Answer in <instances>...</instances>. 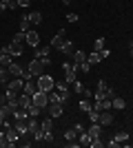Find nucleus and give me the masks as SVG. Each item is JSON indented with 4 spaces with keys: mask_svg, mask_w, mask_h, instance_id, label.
<instances>
[{
    "mask_svg": "<svg viewBox=\"0 0 133 148\" xmlns=\"http://www.w3.org/2000/svg\"><path fill=\"white\" fill-rule=\"evenodd\" d=\"M38 88H40V91H44V93H51L53 88H56V82H53V77L42 73V75L38 77Z\"/></svg>",
    "mask_w": 133,
    "mask_h": 148,
    "instance_id": "1",
    "label": "nucleus"
},
{
    "mask_svg": "<svg viewBox=\"0 0 133 148\" xmlns=\"http://www.w3.org/2000/svg\"><path fill=\"white\" fill-rule=\"evenodd\" d=\"M33 104H36V106H40V108H47V104H49V93H44V91H40V88H38V91H36V93H33Z\"/></svg>",
    "mask_w": 133,
    "mask_h": 148,
    "instance_id": "2",
    "label": "nucleus"
},
{
    "mask_svg": "<svg viewBox=\"0 0 133 148\" xmlns=\"http://www.w3.org/2000/svg\"><path fill=\"white\" fill-rule=\"evenodd\" d=\"M25 42L29 44L31 49H38V47H40V33H38V31H33V29H29V31H27Z\"/></svg>",
    "mask_w": 133,
    "mask_h": 148,
    "instance_id": "3",
    "label": "nucleus"
},
{
    "mask_svg": "<svg viewBox=\"0 0 133 148\" xmlns=\"http://www.w3.org/2000/svg\"><path fill=\"white\" fill-rule=\"evenodd\" d=\"M29 71H31V75L33 77H40L42 75V69H44V64H42V60H38V58H33L31 62H29Z\"/></svg>",
    "mask_w": 133,
    "mask_h": 148,
    "instance_id": "4",
    "label": "nucleus"
},
{
    "mask_svg": "<svg viewBox=\"0 0 133 148\" xmlns=\"http://www.w3.org/2000/svg\"><path fill=\"white\" fill-rule=\"evenodd\" d=\"M64 40H67V31L64 29H60L53 36V40H51V49H62V44H64Z\"/></svg>",
    "mask_w": 133,
    "mask_h": 148,
    "instance_id": "5",
    "label": "nucleus"
},
{
    "mask_svg": "<svg viewBox=\"0 0 133 148\" xmlns=\"http://www.w3.org/2000/svg\"><path fill=\"white\" fill-rule=\"evenodd\" d=\"M47 113H49L51 117H60L62 115V104L60 102H49L47 104Z\"/></svg>",
    "mask_w": 133,
    "mask_h": 148,
    "instance_id": "6",
    "label": "nucleus"
},
{
    "mask_svg": "<svg viewBox=\"0 0 133 148\" xmlns=\"http://www.w3.org/2000/svg\"><path fill=\"white\" fill-rule=\"evenodd\" d=\"M5 133H7V142H9V148H13V146H16V142H18V137H20V133L16 130V126H11V128H5Z\"/></svg>",
    "mask_w": 133,
    "mask_h": 148,
    "instance_id": "7",
    "label": "nucleus"
},
{
    "mask_svg": "<svg viewBox=\"0 0 133 148\" xmlns=\"http://www.w3.org/2000/svg\"><path fill=\"white\" fill-rule=\"evenodd\" d=\"M22 86H25V80H22V77H13V82H9V84H7V88H9V91H13V93L22 91Z\"/></svg>",
    "mask_w": 133,
    "mask_h": 148,
    "instance_id": "8",
    "label": "nucleus"
},
{
    "mask_svg": "<svg viewBox=\"0 0 133 148\" xmlns=\"http://www.w3.org/2000/svg\"><path fill=\"white\" fill-rule=\"evenodd\" d=\"M56 91L60 93V97H62V104H64V102H69V91H67V82H58V84H56Z\"/></svg>",
    "mask_w": 133,
    "mask_h": 148,
    "instance_id": "9",
    "label": "nucleus"
},
{
    "mask_svg": "<svg viewBox=\"0 0 133 148\" xmlns=\"http://www.w3.org/2000/svg\"><path fill=\"white\" fill-rule=\"evenodd\" d=\"M7 53H9V56H16V58H18V56H22V44H18V42H11V44H9V47H7Z\"/></svg>",
    "mask_w": 133,
    "mask_h": 148,
    "instance_id": "10",
    "label": "nucleus"
},
{
    "mask_svg": "<svg viewBox=\"0 0 133 148\" xmlns=\"http://www.w3.org/2000/svg\"><path fill=\"white\" fill-rule=\"evenodd\" d=\"M7 69H9V73H11L13 77H22V73H25V69L20 66V64H16V62H11Z\"/></svg>",
    "mask_w": 133,
    "mask_h": 148,
    "instance_id": "11",
    "label": "nucleus"
},
{
    "mask_svg": "<svg viewBox=\"0 0 133 148\" xmlns=\"http://www.w3.org/2000/svg\"><path fill=\"white\" fill-rule=\"evenodd\" d=\"M11 115H13V119H16V122H20V119H29V111H27V108H22V106H20V108H16Z\"/></svg>",
    "mask_w": 133,
    "mask_h": 148,
    "instance_id": "12",
    "label": "nucleus"
},
{
    "mask_svg": "<svg viewBox=\"0 0 133 148\" xmlns=\"http://www.w3.org/2000/svg\"><path fill=\"white\" fill-rule=\"evenodd\" d=\"M87 133H89L91 137H93V139H95V137H100V135H102L100 122H91V126H89V130H87Z\"/></svg>",
    "mask_w": 133,
    "mask_h": 148,
    "instance_id": "13",
    "label": "nucleus"
},
{
    "mask_svg": "<svg viewBox=\"0 0 133 148\" xmlns=\"http://www.w3.org/2000/svg\"><path fill=\"white\" fill-rule=\"evenodd\" d=\"M98 122L102 124V126H109V124H113V115H111V111H102L100 113V119Z\"/></svg>",
    "mask_w": 133,
    "mask_h": 148,
    "instance_id": "14",
    "label": "nucleus"
},
{
    "mask_svg": "<svg viewBox=\"0 0 133 148\" xmlns=\"http://www.w3.org/2000/svg\"><path fill=\"white\" fill-rule=\"evenodd\" d=\"M38 91V84H33L31 80H25V86H22V93H27V95H31L33 97V93Z\"/></svg>",
    "mask_w": 133,
    "mask_h": 148,
    "instance_id": "15",
    "label": "nucleus"
},
{
    "mask_svg": "<svg viewBox=\"0 0 133 148\" xmlns=\"http://www.w3.org/2000/svg\"><path fill=\"white\" fill-rule=\"evenodd\" d=\"M18 104L22 106V108H27V111H29V106L33 104V99H31V95H27V93H22V95H20V97H18Z\"/></svg>",
    "mask_w": 133,
    "mask_h": 148,
    "instance_id": "16",
    "label": "nucleus"
},
{
    "mask_svg": "<svg viewBox=\"0 0 133 148\" xmlns=\"http://www.w3.org/2000/svg\"><path fill=\"white\" fill-rule=\"evenodd\" d=\"M62 53H67V56H73V53H76V44L71 42V40H64V44H62Z\"/></svg>",
    "mask_w": 133,
    "mask_h": 148,
    "instance_id": "17",
    "label": "nucleus"
},
{
    "mask_svg": "<svg viewBox=\"0 0 133 148\" xmlns=\"http://www.w3.org/2000/svg\"><path fill=\"white\" fill-rule=\"evenodd\" d=\"M40 128H42L44 133H49V130H53V117H51V115H49V117H44L42 122H40Z\"/></svg>",
    "mask_w": 133,
    "mask_h": 148,
    "instance_id": "18",
    "label": "nucleus"
},
{
    "mask_svg": "<svg viewBox=\"0 0 133 148\" xmlns=\"http://www.w3.org/2000/svg\"><path fill=\"white\" fill-rule=\"evenodd\" d=\"M91 139H93V137L89 135V133H80V135H78V142H80V146H91Z\"/></svg>",
    "mask_w": 133,
    "mask_h": 148,
    "instance_id": "19",
    "label": "nucleus"
},
{
    "mask_svg": "<svg viewBox=\"0 0 133 148\" xmlns=\"http://www.w3.org/2000/svg\"><path fill=\"white\" fill-rule=\"evenodd\" d=\"M87 62L93 66V64H98V62H102V56H100V51H93V53H89L87 56Z\"/></svg>",
    "mask_w": 133,
    "mask_h": 148,
    "instance_id": "20",
    "label": "nucleus"
},
{
    "mask_svg": "<svg viewBox=\"0 0 133 148\" xmlns=\"http://www.w3.org/2000/svg\"><path fill=\"white\" fill-rule=\"evenodd\" d=\"M111 102H113V108H115V111H124V108H127V102H124L122 97H118V95H115Z\"/></svg>",
    "mask_w": 133,
    "mask_h": 148,
    "instance_id": "21",
    "label": "nucleus"
},
{
    "mask_svg": "<svg viewBox=\"0 0 133 148\" xmlns=\"http://www.w3.org/2000/svg\"><path fill=\"white\" fill-rule=\"evenodd\" d=\"M27 18H29V22H31V25H40V22H42V13H40V11H31Z\"/></svg>",
    "mask_w": 133,
    "mask_h": 148,
    "instance_id": "22",
    "label": "nucleus"
},
{
    "mask_svg": "<svg viewBox=\"0 0 133 148\" xmlns=\"http://www.w3.org/2000/svg\"><path fill=\"white\" fill-rule=\"evenodd\" d=\"M27 128H29V133H36V130L40 128V122L36 117H29L27 119Z\"/></svg>",
    "mask_w": 133,
    "mask_h": 148,
    "instance_id": "23",
    "label": "nucleus"
},
{
    "mask_svg": "<svg viewBox=\"0 0 133 148\" xmlns=\"http://www.w3.org/2000/svg\"><path fill=\"white\" fill-rule=\"evenodd\" d=\"M82 62H87V53L76 49V53H73V64H82Z\"/></svg>",
    "mask_w": 133,
    "mask_h": 148,
    "instance_id": "24",
    "label": "nucleus"
},
{
    "mask_svg": "<svg viewBox=\"0 0 133 148\" xmlns=\"http://www.w3.org/2000/svg\"><path fill=\"white\" fill-rule=\"evenodd\" d=\"M9 69L7 66H2V64H0V82H2V84H9Z\"/></svg>",
    "mask_w": 133,
    "mask_h": 148,
    "instance_id": "25",
    "label": "nucleus"
},
{
    "mask_svg": "<svg viewBox=\"0 0 133 148\" xmlns=\"http://www.w3.org/2000/svg\"><path fill=\"white\" fill-rule=\"evenodd\" d=\"M13 126H16V130H18L20 135H25V133H29V128H27V119H20V122H16Z\"/></svg>",
    "mask_w": 133,
    "mask_h": 148,
    "instance_id": "26",
    "label": "nucleus"
},
{
    "mask_svg": "<svg viewBox=\"0 0 133 148\" xmlns=\"http://www.w3.org/2000/svg\"><path fill=\"white\" fill-rule=\"evenodd\" d=\"M78 106H80V111H82V113H89L91 108H93V104H91V102H89L87 97H82V99H80V104H78Z\"/></svg>",
    "mask_w": 133,
    "mask_h": 148,
    "instance_id": "27",
    "label": "nucleus"
},
{
    "mask_svg": "<svg viewBox=\"0 0 133 148\" xmlns=\"http://www.w3.org/2000/svg\"><path fill=\"white\" fill-rule=\"evenodd\" d=\"M9 115H11V111H9V106H0V126H2V124H5V119L9 117Z\"/></svg>",
    "mask_w": 133,
    "mask_h": 148,
    "instance_id": "28",
    "label": "nucleus"
},
{
    "mask_svg": "<svg viewBox=\"0 0 133 148\" xmlns=\"http://www.w3.org/2000/svg\"><path fill=\"white\" fill-rule=\"evenodd\" d=\"M29 29H31V22H29V18H27V16H22V18H20V31H22V33H27Z\"/></svg>",
    "mask_w": 133,
    "mask_h": 148,
    "instance_id": "29",
    "label": "nucleus"
},
{
    "mask_svg": "<svg viewBox=\"0 0 133 148\" xmlns=\"http://www.w3.org/2000/svg\"><path fill=\"white\" fill-rule=\"evenodd\" d=\"M113 139H115V142H127V139H129V133H127V130H120V133H115V135H113Z\"/></svg>",
    "mask_w": 133,
    "mask_h": 148,
    "instance_id": "30",
    "label": "nucleus"
},
{
    "mask_svg": "<svg viewBox=\"0 0 133 148\" xmlns=\"http://www.w3.org/2000/svg\"><path fill=\"white\" fill-rule=\"evenodd\" d=\"M42 111H44V108H40V106L31 104V106H29V117H38V115H40Z\"/></svg>",
    "mask_w": 133,
    "mask_h": 148,
    "instance_id": "31",
    "label": "nucleus"
},
{
    "mask_svg": "<svg viewBox=\"0 0 133 148\" xmlns=\"http://www.w3.org/2000/svg\"><path fill=\"white\" fill-rule=\"evenodd\" d=\"M49 56V47L47 49H36V53H33V58H38V60H42V58Z\"/></svg>",
    "mask_w": 133,
    "mask_h": 148,
    "instance_id": "32",
    "label": "nucleus"
},
{
    "mask_svg": "<svg viewBox=\"0 0 133 148\" xmlns=\"http://www.w3.org/2000/svg\"><path fill=\"white\" fill-rule=\"evenodd\" d=\"M76 137H78L76 128H69V130H64V139H67V142H71V139H76Z\"/></svg>",
    "mask_w": 133,
    "mask_h": 148,
    "instance_id": "33",
    "label": "nucleus"
},
{
    "mask_svg": "<svg viewBox=\"0 0 133 148\" xmlns=\"http://www.w3.org/2000/svg\"><path fill=\"white\" fill-rule=\"evenodd\" d=\"M25 38H27V33H22V31H18V33L13 36V42H18V44H25Z\"/></svg>",
    "mask_w": 133,
    "mask_h": 148,
    "instance_id": "34",
    "label": "nucleus"
},
{
    "mask_svg": "<svg viewBox=\"0 0 133 148\" xmlns=\"http://www.w3.org/2000/svg\"><path fill=\"white\" fill-rule=\"evenodd\" d=\"M102 49H104V38H98L93 42V51H102Z\"/></svg>",
    "mask_w": 133,
    "mask_h": 148,
    "instance_id": "35",
    "label": "nucleus"
},
{
    "mask_svg": "<svg viewBox=\"0 0 133 148\" xmlns=\"http://www.w3.org/2000/svg\"><path fill=\"white\" fill-rule=\"evenodd\" d=\"M87 115H89V119H91V122H98V119H100V113L95 111V108H91V111H89Z\"/></svg>",
    "mask_w": 133,
    "mask_h": 148,
    "instance_id": "36",
    "label": "nucleus"
},
{
    "mask_svg": "<svg viewBox=\"0 0 133 148\" xmlns=\"http://www.w3.org/2000/svg\"><path fill=\"white\" fill-rule=\"evenodd\" d=\"M102 146H104L102 137H95V139H91V148H102Z\"/></svg>",
    "mask_w": 133,
    "mask_h": 148,
    "instance_id": "37",
    "label": "nucleus"
},
{
    "mask_svg": "<svg viewBox=\"0 0 133 148\" xmlns=\"http://www.w3.org/2000/svg\"><path fill=\"white\" fill-rule=\"evenodd\" d=\"M73 91H76V93H80V95H82V91H84V84H82V82H73Z\"/></svg>",
    "mask_w": 133,
    "mask_h": 148,
    "instance_id": "38",
    "label": "nucleus"
},
{
    "mask_svg": "<svg viewBox=\"0 0 133 148\" xmlns=\"http://www.w3.org/2000/svg\"><path fill=\"white\" fill-rule=\"evenodd\" d=\"M5 146H9V142H7V133L0 130V148H5Z\"/></svg>",
    "mask_w": 133,
    "mask_h": 148,
    "instance_id": "39",
    "label": "nucleus"
},
{
    "mask_svg": "<svg viewBox=\"0 0 133 148\" xmlns=\"http://www.w3.org/2000/svg\"><path fill=\"white\" fill-rule=\"evenodd\" d=\"M11 62H13V58L9 56V53H7V56L2 58V60H0V64H2V66H9V64H11Z\"/></svg>",
    "mask_w": 133,
    "mask_h": 148,
    "instance_id": "40",
    "label": "nucleus"
},
{
    "mask_svg": "<svg viewBox=\"0 0 133 148\" xmlns=\"http://www.w3.org/2000/svg\"><path fill=\"white\" fill-rule=\"evenodd\" d=\"M78 20H80L78 13H67V22H78Z\"/></svg>",
    "mask_w": 133,
    "mask_h": 148,
    "instance_id": "41",
    "label": "nucleus"
},
{
    "mask_svg": "<svg viewBox=\"0 0 133 148\" xmlns=\"http://www.w3.org/2000/svg\"><path fill=\"white\" fill-rule=\"evenodd\" d=\"M80 71L89 73V71H91V64H89V62H82V64H80Z\"/></svg>",
    "mask_w": 133,
    "mask_h": 148,
    "instance_id": "42",
    "label": "nucleus"
},
{
    "mask_svg": "<svg viewBox=\"0 0 133 148\" xmlns=\"http://www.w3.org/2000/svg\"><path fill=\"white\" fill-rule=\"evenodd\" d=\"M44 142H53V133H51V130H49V133H44Z\"/></svg>",
    "mask_w": 133,
    "mask_h": 148,
    "instance_id": "43",
    "label": "nucleus"
},
{
    "mask_svg": "<svg viewBox=\"0 0 133 148\" xmlns=\"http://www.w3.org/2000/svg\"><path fill=\"white\" fill-rule=\"evenodd\" d=\"M100 56H102V60H104V58L111 56V51H109V49H102V51H100Z\"/></svg>",
    "mask_w": 133,
    "mask_h": 148,
    "instance_id": "44",
    "label": "nucleus"
},
{
    "mask_svg": "<svg viewBox=\"0 0 133 148\" xmlns=\"http://www.w3.org/2000/svg\"><path fill=\"white\" fill-rule=\"evenodd\" d=\"M107 146H109V148H118V146H120V142H115V139H111V142H109Z\"/></svg>",
    "mask_w": 133,
    "mask_h": 148,
    "instance_id": "45",
    "label": "nucleus"
},
{
    "mask_svg": "<svg viewBox=\"0 0 133 148\" xmlns=\"http://www.w3.org/2000/svg\"><path fill=\"white\" fill-rule=\"evenodd\" d=\"M7 7H9V9H16V7H18V2H16V0H9V2H7Z\"/></svg>",
    "mask_w": 133,
    "mask_h": 148,
    "instance_id": "46",
    "label": "nucleus"
},
{
    "mask_svg": "<svg viewBox=\"0 0 133 148\" xmlns=\"http://www.w3.org/2000/svg\"><path fill=\"white\" fill-rule=\"evenodd\" d=\"M7 104V95L5 93H0V106H5Z\"/></svg>",
    "mask_w": 133,
    "mask_h": 148,
    "instance_id": "47",
    "label": "nucleus"
},
{
    "mask_svg": "<svg viewBox=\"0 0 133 148\" xmlns=\"http://www.w3.org/2000/svg\"><path fill=\"white\" fill-rule=\"evenodd\" d=\"M18 2V7H29V0H16Z\"/></svg>",
    "mask_w": 133,
    "mask_h": 148,
    "instance_id": "48",
    "label": "nucleus"
},
{
    "mask_svg": "<svg viewBox=\"0 0 133 148\" xmlns=\"http://www.w3.org/2000/svg\"><path fill=\"white\" fill-rule=\"evenodd\" d=\"M7 9H9V7H7V2H2V0H0V13L7 11Z\"/></svg>",
    "mask_w": 133,
    "mask_h": 148,
    "instance_id": "49",
    "label": "nucleus"
},
{
    "mask_svg": "<svg viewBox=\"0 0 133 148\" xmlns=\"http://www.w3.org/2000/svg\"><path fill=\"white\" fill-rule=\"evenodd\" d=\"M73 128H76V133H78V135H80V133H82V130H84V128H82V124H76Z\"/></svg>",
    "mask_w": 133,
    "mask_h": 148,
    "instance_id": "50",
    "label": "nucleus"
},
{
    "mask_svg": "<svg viewBox=\"0 0 133 148\" xmlns=\"http://www.w3.org/2000/svg\"><path fill=\"white\" fill-rule=\"evenodd\" d=\"M5 56H7V47H2V49H0V60H2Z\"/></svg>",
    "mask_w": 133,
    "mask_h": 148,
    "instance_id": "51",
    "label": "nucleus"
},
{
    "mask_svg": "<svg viewBox=\"0 0 133 148\" xmlns=\"http://www.w3.org/2000/svg\"><path fill=\"white\" fill-rule=\"evenodd\" d=\"M129 51H131V58H133V42L129 44Z\"/></svg>",
    "mask_w": 133,
    "mask_h": 148,
    "instance_id": "52",
    "label": "nucleus"
},
{
    "mask_svg": "<svg viewBox=\"0 0 133 148\" xmlns=\"http://www.w3.org/2000/svg\"><path fill=\"white\" fill-rule=\"evenodd\" d=\"M62 2H64V5H69V2H71V0H62Z\"/></svg>",
    "mask_w": 133,
    "mask_h": 148,
    "instance_id": "53",
    "label": "nucleus"
},
{
    "mask_svg": "<svg viewBox=\"0 0 133 148\" xmlns=\"http://www.w3.org/2000/svg\"><path fill=\"white\" fill-rule=\"evenodd\" d=\"M2 2H9V0H2Z\"/></svg>",
    "mask_w": 133,
    "mask_h": 148,
    "instance_id": "54",
    "label": "nucleus"
}]
</instances>
